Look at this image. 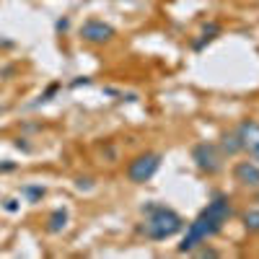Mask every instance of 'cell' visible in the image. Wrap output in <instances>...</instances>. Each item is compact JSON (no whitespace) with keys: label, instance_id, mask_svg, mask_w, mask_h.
<instances>
[{"label":"cell","instance_id":"cell-1","mask_svg":"<svg viewBox=\"0 0 259 259\" xmlns=\"http://www.w3.org/2000/svg\"><path fill=\"white\" fill-rule=\"evenodd\" d=\"M233 215V205H231V197L228 194H215L212 197V202L197 215L189 228H187V236L181 238L179 243V251L187 254V251H197L202 246V243L212 236H218L223 231V225L228 223V218Z\"/></svg>","mask_w":259,"mask_h":259},{"label":"cell","instance_id":"cell-2","mask_svg":"<svg viewBox=\"0 0 259 259\" xmlns=\"http://www.w3.org/2000/svg\"><path fill=\"white\" fill-rule=\"evenodd\" d=\"M143 215H145V220H143V225L138 228V231L145 238H153V241L171 238L184 228V218H181L176 210L166 207V205H158V202H148L143 207Z\"/></svg>","mask_w":259,"mask_h":259},{"label":"cell","instance_id":"cell-3","mask_svg":"<svg viewBox=\"0 0 259 259\" xmlns=\"http://www.w3.org/2000/svg\"><path fill=\"white\" fill-rule=\"evenodd\" d=\"M223 158H225V156L220 153V148H218L215 143H197V145L192 148V161H194V166H197L202 174H207V176L220 174Z\"/></svg>","mask_w":259,"mask_h":259},{"label":"cell","instance_id":"cell-4","mask_svg":"<svg viewBox=\"0 0 259 259\" xmlns=\"http://www.w3.org/2000/svg\"><path fill=\"white\" fill-rule=\"evenodd\" d=\"M161 169V153H143L138 158H132L127 166V179L132 184H145L156 176V171Z\"/></svg>","mask_w":259,"mask_h":259},{"label":"cell","instance_id":"cell-5","mask_svg":"<svg viewBox=\"0 0 259 259\" xmlns=\"http://www.w3.org/2000/svg\"><path fill=\"white\" fill-rule=\"evenodd\" d=\"M81 37H83V42H91V44H104V42H112L114 29L99 19H88L81 26Z\"/></svg>","mask_w":259,"mask_h":259},{"label":"cell","instance_id":"cell-6","mask_svg":"<svg viewBox=\"0 0 259 259\" xmlns=\"http://www.w3.org/2000/svg\"><path fill=\"white\" fill-rule=\"evenodd\" d=\"M233 181L238 187L259 189V163L256 161H238L233 166Z\"/></svg>","mask_w":259,"mask_h":259},{"label":"cell","instance_id":"cell-7","mask_svg":"<svg viewBox=\"0 0 259 259\" xmlns=\"http://www.w3.org/2000/svg\"><path fill=\"white\" fill-rule=\"evenodd\" d=\"M233 130H236L238 140H241V148L246 150V153H254V150L259 148V122L256 119H241Z\"/></svg>","mask_w":259,"mask_h":259},{"label":"cell","instance_id":"cell-8","mask_svg":"<svg viewBox=\"0 0 259 259\" xmlns=\"http://www.w3.org/2000/svg\"><path fill=\"white\" fill-rule=\"evenodd\" d=\"M218 148H220V153L223 156H236V153H241V140H238V135H236V130H228V132H223L220 135V143H218Z\"/></svg>","mask_w":259,"mask_h":259},{"label":"cell","instance_id":"cell-9","mask_svg":"<svg viewBox=\"0 0 259 259\" xmlns=\"http://www.w3.org/2000/svg\"><path fill=\"white\" fill-rule=\"evenodd\" d=\"M65 225H68V210H55L50 215V220H47V231L50 233H60Z\"/></svg>","mask_w":259,"mask_h":259},{"label":"cell","instance_id":"cell-10","mask_svg":"<svg viewBox=\"0 0 259 259\" xmlns=\"http://www.w3.org/2000/svg\"><path fill=\"white\" fill-rule=\"evenodd\" d=\"M241 223H243V228H246L249 233H259V210L254 207V210H243L241 212Z\"/></svg>","mask_w":259,"mask_h":259},{"label":"cell","instance_id":"cell-11","mask_svg":"<svg viewBox=\"0 0 259 259\" xmlns=\"http://www.w3.org/2000/svg\"><path fill=\"white\" fill-rule=\"evenodd\" d=\"M215 34H220V26H218V24H210V26H205V32H202V42H197V50H200L205 42L215 39Z\"/></svg>","mask_w":259,"mask_h":259},{"label":"cell","instance_id":"cell-12","mask_svg":"<svg viewBox=\"0 0 259 259\" xmlns=\"http://www.w3.org/2000/svg\"><path fill=\"white\" fill-rule=\"evenodd\" d=\"M24 192H26V194H32L34 200H39V197H44V189H42V187H26Z\"/></svg>","mask_w":259,"mask_h":259},{"label":"cell","instance_id":"cell-13","mask_svg":"<svg viewBox=\"0 0 259 259\" xmlns=\"http://www.w3.org/2000/svg\"><path fill=\"white\" fill-rule=\"evenodd\" d=\"M197 254H200V256H218L220 251H215V249H200Z\"/></svg>","mask_w":259,"mask_h":259},{"label":"cell","instance_id":"cell-14","mask_svg":"<svg viewBox=\"0 0 259 259\" xmlns=\"http://www.w3.org/2000/svg\"><path fill=\"white\" fill-rule=\"evenodd\" d=\"M249 156H251V158H254V161H256V163H259V148H256V150H254V153H249Z\"/></svg>","mask_w":259,"mask_h":259},{"label":"cell","instance_id":"cell-15","mask_svg":"<svg viewBox=\"0 0 259 259\" xmlns=\"http://www.w3.org/2000/svg\"><path fill=\"white\" fill-rule=\"evenodd\" d=\"M254 202H259V189L254 192Z\"/></svg>","mask_w":259,"mask_h":259}]
</instances>
